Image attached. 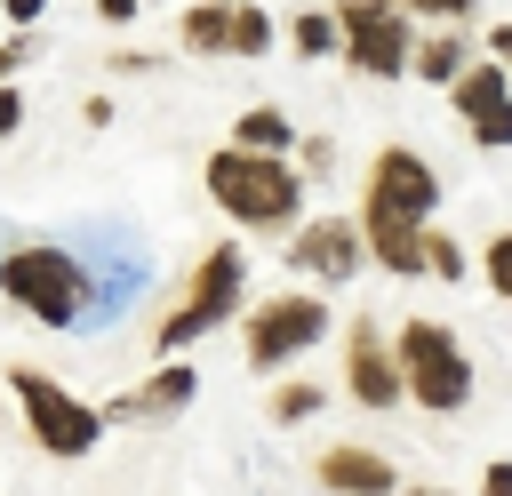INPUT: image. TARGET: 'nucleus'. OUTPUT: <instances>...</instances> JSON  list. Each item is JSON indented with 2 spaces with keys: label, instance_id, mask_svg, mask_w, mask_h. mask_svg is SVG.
Segmentation results:
<instances>
[{
  "label": "nucleus",
  "instance_id": "obj_1",
  "mask_svg": "<svg viewBox=\"0 0 512 496\" xmlns=\"http://www.w3.org/2000/svg\"><path fill=\"white\" fill-rule=\"evenodd\" d=\"M432 208H440V176H432V160H424V152H408V144H384V152L368 160L360 216H352V232H360V256H376L392 280H424V264H416V240H424Z\"/></svg>",
  "mask_w": 512,
  "mask_h": 496
},
{
  "label": "nucleus",
  "instance_id": "obj_2",
  "mask_svg": "<svg viewBox=\"0 0 512 496\" xmlns=\"http://www.w3.org/2000/svg\"><path fill=\"white\" fill-rule=\"evenodd\" d=\"M208 200L240 224V232H296L304 208V176L288 160H256V152H216L208 160Z\"/></svg>",
  "mask_w": 512,
  "mask_h": 496
},
{
  "label": "nucleus",
  "instance_id": "obj_3",
  "mask_svg": "<svg viewBox=\"0 0 512 496\" xmlns=\"http://www.w3.org/2000/svg\"><path fill=\"white\" fill-rule=\"evenodd\" d=\"M0 296H8L16 312H32L40 328H72V320L88 312L96 280L80 272V256L32 240V248H8V256H0Z\"/></svg>",
  "mask_w": 512,
  "mask_h": 496
},
{
  "label": "nucleus",
  "instance_id": "obj_4",
  "mask_svg": "<svg viewBox=\"0 0 512 496\" xmlns=\"http://www.w3.org/2000/svg\"><path fill=\"white\" fill-rule=\"evenodd\" d=\"M392 368H400V400H416V408L456 416V408L472 400V360H464V344H456L440 320H400Z\"/></svg>",
  "mask_w": 512,
  "mask_h": 496
},
{
  "label": "nucleus",
  "instance_id": "obj_5",
  "mask_svg": "<svg viewBox=\"0 0 512 496\" xmlns=\"http://www.w3.org/2000/svg\"><path fill=\"white\" fill-rule=\"evenodd\" d=\"M240 280H248V264H240V248H232V240H216V248L200 256V272L184 280V296L168 304V320L152 328V344H160L168 360H176L184 344H200V336H208L216 320H232V312H240Z\"/></svg>",
  "mask_w": 512,
  "mask_h": 496
},
{
  "label": "nucleus",
  "instance_id": "obj_6",
  "mask_svg": "<svg viewBox=\"0 0 512 496\" xmlns=\"http://www.w3.org/2000/svg\"><path fill=\"white\" fill-rule=\"evenodd\" d=\"M8 392H16V408H24V432H32V448L40 456H88L96 440H104V416L88 408V400H72L56 376H40V368H8Z\"/></svg>",
  "mask_w": 512,
  "mask_h": 496
},
{
  "label": "nucleus",
  "instance_id": "obj_7",
  "mask_svg": "<svg viewBox=\"0 0 512 496\" xmlns=\"http://www.w3.org/2000/svg\"><path fill=\"white\" fill-rule=\"evenodd\" d=\"M336 16V48L352 56V72L360 80H400L408 72V16L392 8V0H336L328 8Z\"/></svg>",
  "mask_w": 512,
  "mask_h": 496
},
{
  "label": "nucleus",
  "instance_id": "obj_8",
  "mask_svg": "<svg viewBox=\"0 0 512 496\" xmlns=\"http://www.w3.org/2000/svg\"><path fill=\"white\" fill-rule=\"evenodd\" d=\"M320 336H328V304H320V296H264V304L248 312V328H240V352H248L256 376H272V368H288L296 352H312Z\"/></svg>",
  "mask_w": 512,
  "mask_h": 496
},
{
  "label": "nucleus",
  "instance_id": "obj_9",
  "mask_svg": "<svg viewBox=\"0 0 512 496\" xmlns=\"http://www.w3.org/2000/svg\"><path fill=\"white\" fill-rule=\"evenodd\" d=\"M448 104L472 120V144H488V152H504L512 144V80L480 56V64H464L456 80H448Z\"/></svg>",
  "mask_w": 512,
  "mask_h": 496
},
{
  "label": "nucleus",
  "instance_id": "obj_10",
  "mask_svg": "<svg viewBox=\"0 0 512 496\" xmlns=\"http://www.w3.org/2000/svg\"><path fill=\"white\" fill-rule=\"evenodd\" d=\"M288 264H296V272H320V288H328V280H352L368 256H360L352 216H312V224L288 232Z\"/></svg>",
  "mask_w": 512,
  "mask_h": 496
},
{
  "label": "nucleus",
  "instance_id": "obj_11",
  "mask_svg": "<svg viewBox=\"0 0 512 496\" xmlns=\"http://www.w3.org/2000/svg\"><path fill=\"white\" fill-rule=\"evenodd\" d=\"M344 384H352L360 408H392L400 400V368H392V344H384L376 320H352L344 328Z\"/></svg>",
  "mask_w": 512,
  "mask_h": 496
},
{
  "label": "nucleus",
  "instance_id": "obj_12",
  "mask_svg": "<svg viewBox=\"0 0 512 496\" xmlns=\"http://www.w3.org/2000/svg\"><path fill=\"white\" fill-rule=\"evenodd\" d=\"M184 400H200V376H192V360H168L160 376L128 384V392H120V400H104L96 416H104V424H160V416H176Z\"/></svg>",
  "mask_w": 512,
  "mask_h": 496
},
{
  "label": "nucleus",
  "instance_id": "obj_13",
  "mask_svg": "<svg viewBox=\"0 0 512 496\" xmlns=\"http://www.w3.org/2000/svg\"><path fill=\"white\" fill-rule=\"evenodd\" d=\"M320 488L328 496H392L400 488V472L376 456V448H360V440H336V448H320Z\"/></svg>",
  "mask_w": 512,
  "mask_h": 496
},
{
  "label": "nucleus",
  "instance_id": "obj_14",
  "mask_svg": "<svg viewBox=\"0 0 512 496\" xmlns=\"http://www.w3.org/2000/svg\"><path fill=\"white\" fill-rule=\"evenodd\" d=\"M288 144H296V128H288V112H280V104H248V112L232 120V152H256V160H288Z\"/></svg>",
  "mask_w": 512,
  "mask_h": 496
},
{
  "label": "nucleus",
  "instance_id": "obj_15",
  "mask_svg": "<svg viewBox=\"0 0 512 496\" xmlns=\"http://www.w3.org/2000/svg\"><path fill=\"white\" fill-rule=\"evenodd\" d=\"M184 48L192 56H224L232 48V0H192L184 8Z\"/></svg>",
  "mask_w": 512,
  "mask_h": 496
},
{
  "label": "nucleus",
  "instance_id": "obj_16",
  "mask_svg": "<svg viewBox=\"0 0 512 496\" xmlns=\"http://www.w3.org/2000/svg\"><path fill=\"white\" fill-rule=\"evenodd\" d=\"M464 64H472V56H464V40H456V32H440V40H416V48H408V72H416V80H432V88H448Z\"/></svg>",
  "mask_w": 512,
  "mask_h": 496
},
{
  "label": "nucleus",
  "instance_id": "obj_17",
  "mask_svg": "<svg viewBox=\"0 0 512 496\" xmlns=\"http://www.w3.org/2000/svg\"><path fill=\"white\" fill-rule=\"evenodd\" d=\"M264 48H272V16L256 0H232V48L224 56H264Z\"/></svg>",
  "mask_w": 512,
  "mask_h": 496
},
{
  "label": "nucleus",
  "instance_id": "obj_18",
  "mask_svg": "<svg viewBox=\"0 0 512 496\" xmlns=\"http://www.w3.org/2000/svg\"><path fill=\"white\" fill-rule=\"evenodd\" d=\"M416 264H424V280H464V248H456L440 224H424V240H416Z\"/></svg>",
  "mask_w": 512,
  "mask_h": 496
},
{
  "label": "nucleus",
  "instance_id": "obj_19",
  "mask_svg": "<svg viewBox=\"0 0 512 496\" xmlns=\"http://www.w3.org/2000/svg\"><path fill=\"white\" fill-rule=\"evenodd\" d=\"M288 40H296L304 56H328V48H336V16H328V8H304V16L288 24Z\"/></svg>",
  "mask_w": 512,
  "mask_h": 496
},
{
  "label": "nucleus",
  "instance_id": "obj_20",
  "mask_svg": "<svg viewBox=\"0 0 512 496\" xmlns=\"http://www.w3.org/2000/svg\"><path fill=\"white\" fill-rule=\"evenodd\" d=\"M312 408H320V384H280L272 392V424H304Z\"/></svg>",
  "mask_w": 512,
  "mask_h": 496
},
{
  "label": "nucleus",
  "instance_id": "obj_21",
  "mask_svg": "<svg viewBox=\"0 0 512 496\" xmlns=\"http://www.w3.org/2000/svg\"><path fill=\"white\" fill-rule=\"evenodd\" d=\"M480 272H488V288H496V296L512 304V232H496V240H488V256H480Z\"/></svg>",
  "mask_w": 512,
  "mask_h": 496
},
{
  "label": "nucleus",
  "instance_id": "obj_22",
  "mask_svg": "<svg viewBox=\"0 0 512 496\" xmlns=\"http://www.w3.org/2000/svg\"><path fill=\"white\" fill-rule=\"evenodd\" d=\"M288 168H296V176H328V168H336V144H328V136H296V160H288Z\"/></svg>",
  "mask_w": 512,
  "mask_h": 496
},
{
  "label": "nucleus",
  "instance_id": "obj_23",
  "mask_svg": "<svg viewBox=\"0 0 512 496\" xmlns=\"http://www.w3.org/2000/svg\"><path fill=\"white\" fill-rule=\"evenodd\" d=\"M400 16H440L448 32H456V16H472V0H392Z\"/></svg>",
  "mask_w": 512,
  "mask_h": 496
},
{
  "label": "nucleus",
  "instance_id": "obj_24",
  "mask_svg": "<svg viewBox=\"0 0 512 496\" xmlns=\"http://www.w3.org/2000/svg\"><path fill=\"white\" fill-rule=\"evenodd\" d=\"M24 56H32V32H16V40H0V88H8V72H24Z\"/></svg>",
  "mask_w": 512,
  "mask_h": 496
},
{
  "label": "nucleus",
  "instance_id": "obj_25",
  "mask_svg": "<svg viewBox=\"0 0 512 496\" xmlns=\"http://www.w3.org/2000/svg\"><path fill=\"white\" fill-rule=\"evenodd\" d=\"M488 64L512 80V24H496V32H488Z\"/></svg>",
  "mask_w": 512,
  "mask_h": 496
},
{
  "label": "nucleus",
  "instance_id": "obj_26",
  "mask_svg": "<svg viewBox=\"0 0 512 496\" xmlns=\"http://www.w3.org/2000/svg\"><path fill=\"white\" fill-rule=\"evenodd\" d=\"M0 8H8V24H16V32H32V24H40V8H48V0H0Z\"/></svg>",
  "mask_w": 512,
  "mask_h": 496
},
{
  "label": "nucleus",
  "instance_id": "obj_27",
  "mask_svg": "<svg viewBox=\"0 0 512 496\" xmlns=\"http://www.w3.org/2000/svg\"><path fill=\"white\" fill-rule=\"evenodd\" d=\"M16 120H24V96H16V88H0V136H16Z\"/></svg>",
  "mask_w": 512,
  "mask_h": 496
},
{
  "label": "nucleus",
  "instance_id": "obj_28",
  "mask_svg": "<svg viewBox=\"0 0 512 496\" xmlns=\"http://www.w3.org/2000/svg\"><path fill=\"white\" fill-rule=\"evenodd\" d=\"M480 496H512V464H488V480H480Z\"/></svg>",
  "mask_w": 512,
  "mask_h": 496
},
{
  "label": "nucleus",
  "instance_id": "obj_29",
  "mask_svg": "<svg viewBox=\"0 0 512 496\" xmlns=\"http://www.w3.org/2000/svg\"><path fill=\"white\" fill-rule=\"evenodd\" d=\"M96 16H104V24H128V16H136V0H96Z\"/></svg>",
  "mask_w": 512,
  "mask_h": 496
},
{
  "label": "nucleus",
  "instance_id": "obj_30",
  "mask_svg": "<svg viewBox=\"0 0 512 496\" xmlns=\"http://www.w3.org/2000/svg\"><path fill=\"white\" fill-rule=\"evenodd\" d=\"M392 496H456V488H392Z\"/></svg>",
  "mask_w": 512,
  "mask_h": 496
}]
</instances>
